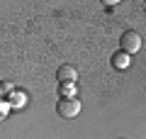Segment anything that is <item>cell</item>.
<instances>
[{
  "label": "cell",
  "mask_w": 146,
  "mask_h": 139,
  "mask_svg": "<svg viewBox=\"0 0 146 139\" xmlns=\"http://www.w3.org/2000/svg\"><path fill=\"white\" fill-rule=\"evenodd\" d=\"M76 93H78L76 83H58V95L61 98H76Z\"/></svg>",
  "instance_id": "obj_6"
},
{
  "label": "cell",
  "mask_w": 146,
  "mask_h": 139,
  "mask_svg": "<svg viewBox=\"0 0 146 139\" xmlns=\"http://www.w3.org/2000/svg\"><path fill=\"white\" fill-rule=\"evenodd\" d=\"M56 78H58V83H76L78 81V71H76V66H71V63H63V66H58Z\"/></svg>",
  "instance_id": "obj_4"
},
{
  "label": "cell",
  "mask_w": 146,
  "mask_h": 139,
  "mask_svg": "<svg viewBox=\"0 0 146 139\" xmlns=\"http://www.w3.org/2000/svg\"><path fill=\"white\" fill-rule=\"evenodd\" d=\"M12 90H15V86H12L10 81H3V83H0V98H7Z\"/></svg>",
  "instance_id": "obj_7"
},
{
  "label": "cell",
  "mask_w": 146,
  "mask_h": 139,
  "mask_svg": "<svg viewBox=\"0 0 146 139\" xmlns=\"http://www.w3.org/2000/svg\"><path fill=\"white\" fill-rule=\"evenodd\" d=\"M7 105H10V110H25V105L29 103V98H27V93L20 90V88H15V90L7 95Z\"/></svg>",
  "instance_id": "obj_3"
},
{
  "label": "cell",
  "mask_w": 146,
  "mask_h": 139,
  "mask_svg": "<svg viewBox=\"0 0 146 139\" xmlns=\"http://www.w3.org/2000/svg\"><path fill=\"white\" fill-rule=\"evenodd\" d=\"M110 63H112V68H117V71H124V68L131 66V56L124 54V51H117V54H112Z\"/></svg>",
  "instance_id": "obj_5"
},
{
  "label": "cell",
  "mask_w": 146,
  "mask_h": 139,
  "mask_svg": "<svg viewBox=\"0 0 146 139\" xmlns=\"http://www.w3.org/2000/svg\"><path fill=\"white\" fill-rule=\"evenodd\" d=\"M7 115H10V105H7L5 98H0V122H5Z\"/></svg>",
  "instance_id": "obj_8"
},
{
  "label": "cell",
  "mask_w": 146,
  "mask_h": 139,
  "mask_svg": "<svg viewBox=\"0 0 146 139\" xmlns=\"http://www.w3.org/2000/svg\"><path fill=\"white\" fill-rule=\"evenodd\" d=\"M119 51H124V54H136V51H141V34L139 32H134V29H127V32H122V37H119Z\"/></svg>",
  "instance_id": "obj_1"
},
{
  "label": "cell",
  "mask_w": 146,
  "mask_h": 139,
  "mask_svg": "<svg viewBox=\"0 0 146 139\" xmlns=\"http://www.w3.org/2000/svg\"><path fill=\"white\" fill-rule=\"evenodd\" d=\"M83 110V105H80L78 98H61L56 105V112L61 115V117L71 120V117H78V112Z\"/></svg>",
  "instance_id": "obj_2"
}]
</instances>
